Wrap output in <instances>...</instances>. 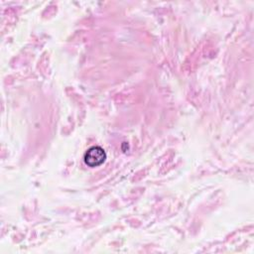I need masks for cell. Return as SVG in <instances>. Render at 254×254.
Listing matches in <instances>:
<instances>
[{"label":"cell","mask_w":254,"mask_h":254,"mask_svg":"<svg viewBox=\"0 0 254 254\" xmlns=\"http://www.w3.org/2000/svg\"><path fill=\"white\" fill-rule=\"evenodd\" d=\"M84 163L91 167H98L102 165L106 159V153L100 146H92L90 147L84 154Z\"/></svg>","instance_id":"1"}]
</instances>
